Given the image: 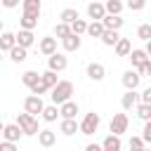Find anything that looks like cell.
<instances>
[{
    "mask_svg": "<svg viewBox=\"0 0 151 151\" xmlns=\"http://www.w3.org/2000/svg\"><path fill=\"white\" fill-rule=\"evenodd\" d=\"M71 94H73V83H71V80H59V83L50 90V99H52V104H57V106H61L64 101H68Z\"/></svg>",
    "mask_w": 151,
    "mask_h": 151,
    "instance_id": "1",
    "label": "cell"
},
{
    "mask_svg": "<svg viewBox=\"0 0 151 151\" xmlns=\"http://www.w3.org/2000/svg\"><path fill=\"white\" fill-rule=\"evenodd\" d=\"M17 123L21 125V130H24L26 137H33V134L40 132V127H38V118H35L33 113H28V111L19 113V116H17Z\"/></svg>",
    "mask_w": 151,
    "mask_h": 151,
    "instance_id": "2",
    "label": "cell"
},
{
    "mask_svg": "<svg viewBox=\"0 0 151 151\" xmlns=\"http://www.w3.org/2000/svg\"><path fill=\"white\" fill-rule=\"evenodd\" d=\"M99 123H101L99 113H94V111H92V113H85V118L80 120V132L90 137V134H94V132L99 130Z\"/></svg>",
    "mask_w": 151,
    "mask_h": 151,
    "instance_id": "3",
    "label": "cell"
},
{
    "mask_svg": "<svg viewBox=\"0 0 151 151\" xmlns=\"http://www.w3.org/2000/svg\"><path fill=\"white\" fill-rule=\"evenodd\" d=\"M24 111H28V113H33V116H42V111H45V101H42V97H38V94H28V97L24 99Z\"/></svg>",
    "mask_w": 151,
    "mask_h": 151,
    "instance_id": "4",
    "label": "cell"
},
{
    "mask_svg": "<svg viewBox=\"0 0 151 151\" xmlns=\"http://www.w3.org/2000/svg\"><path fill=\"white\" fill-rule=\"evenodd\" d=\"M127 125H130V120H127V113H116L113 118H111V123H109V130H111V134H123V132H127Z\"/></svg>",
    "mask_w": 151,
    "mask_h": 151,
    "instance_id": "5",
    "label": "cell"
},
{
    "mask_svg": "<svg viewBox=\"0 0 151 151\" xmlns=\"http://www.w3.org/2000/svg\"><path fill=\"white\" fill-rule=\"evenodd\" d=\"M106 14H109V12H106V5H104L101 0H90V5H87V17H90L92 21H101Z\"/></svg>",
    "mask_w": 151,
    "mask_h": 151,
    "instance_id": "6",
    "label": "cell"
},
{
    "mask_svg": "<svg viewBox=\"0 0 151 151\" xmlns=\"http://www.w3.org/2000/svg\"><path fill=\"white\" fill-rule=\"evenodd\" d=\"M66 66H68V59H66L64 52H54L52 57H47V68H50V71L61 73V71H66Z\"/></svg>",
    "mask_w": 151,
    "mask_h": 151,
    "instance_id": "7",
    "label": "cell"
},
{
    "mask_svg": "<svg viewBox=\"0 0 151 151\" xmlns=\"http://www.w3.org/2000/svg\"><path fill=\"white\" fill-rule=\"evenodd\" d=\"M21 137H26V134H24V130H21L19 123H9V125L2 127V139H7V142H19Z\"/></svg>",
    "mask_w": 151,
    "mask_h": 151,
    "instance_id": "8",
    "label": "cell"
},
{
    "mask_svg": "<svg viewBox=\"0 0 151 151\" xmlns=\"http://www.w3.org/2000/svg\"><path fill=\"white\" fill-rule=\"evenodd\" d=\"M139 83H142V73H139L137 68H130V71L123 73V85H125V90H137Z\"/></svg>",
    "mask_w": 151,
    "mask_h": 151,
    "instance_id": "9",
    "label": "cell"
},
{
    "mask_svg": "<svg viewBox=\"0 0 151 151\" xmlns=\"http://www.w3.org/2000/svg\"><path fill=\"white\" fill-rule=\"evenodd\" d=\"M139 101H142V94H137V90H125V94L120 97V106H123V111L134 109Z\"/></svg>",
    "mask_w": 151,
    "mask_h": 151,
    "instance_id": "10",
    "label": "cell"
},
{
    "mask_svg": "<svg viewBox=\"0 0 151 151\" xmlns=\"http://www.w3.org/2000/svg\"><path fill=\"white\" fill-rule=\"evenodd\" d=\"M87 78H90V80H94V83L104 80V78H106V66H104V64H99V61L87 64Z\"/></svg>",
    "mask_w": 151,
    "mask_h": 151,
    "instance_id": "11",
    "label": "cell"
},
{
    "mask_svg": "<svg viewBox=\"0 0 151 151\" xmlns=\"http://www.w3.org/2000/svg\"><path fill=\"white\" fill-rule=\"evenodd\" d=\"M38 50H40L45 57H52V54L57 52V35H45V38H40Z\"/></svg>",
    "mask_w": 151,
    "mask_h": 151,
    "instance_id": "12",
    "label": "cell"
},
{
    "mask_svg": "<svg viewBox=\"0 0 151 151\" xmlns=\"http://www.w3.org/2000/svg\"><path fill=\"white\" fill-rule=\"evenodd\" d=\"M38 144H40V146H45V149L54 146V144H57V132H54V130H50V127H42V130L38 132Z\"/></svg>",
    "mask_w": 151,
    "mask_h": 151,
    "instance_id": "13",
    "label": "cell"
},
{
    "mask_svg": "<svg viewBox=\"0 0 151 151\" xmlns=\"http://www.w3.org/2000/svg\"><path fill=\"white\" fill-rule=\"evenodd\" d=\"M80 45H83V38H80V35H76V33H71V35H66V38L61 40L64 52H78V50H80Z\"/></svg>",
    "mask_w": 151,
    "mask_h": 151,
    "instance_id": "14",
    "label": "cell"
},
{
    "mask_svg": "<svg viewBox=\"0 0 151 151\" xmlns=\"http://www.w3.org/2000/svg\"><path fill=\"white\" fill-rule=\"evenodd\" d=\"M59 132L71 137L76 132H80V123H76V118H61V125H59Z\"/></svg>",
    "mask_w": 151,
    "mask_h": 151,
    "instance_id": "15",
    "label": "cell"
},
{
    "mask_svg": "<svg viewBox=\"0 0 151 151\" xmlns=\"http://www.w3.org/2000/svg\"><path fill=\"white\" fill-rule=\"evenodd\" d=\"M19 42H17V33H12V31H5L2 33V38H0V50L2 52H9L12 47H17Z\"/></svg>",
    "mask_w": 151,
    "mask_h": 151,
    "instance_id": "16",
    "label": "cell"
},
{
    "mask_svg": "<svg viewBox=\"0 0 151 151\" xmlns=\"http://www.w3.org/2000/svg\"><path fill=\"white\" fill-rule=\"evenodd\" d=\"M127 59H130L132 68H139V66H142L146 59H151V57L146 54V50H139V47H137V50H132V52H130V57H127Z\"/></svg>",
    "mask_w": 151,
    "mask_h": 151,
    "instance_id": "17",
    "label": "cell"
},
{
    "mask_svg": "<svg viewBox=\"0 0 151 151\" xmlns=\"http://www.w3.org/2000/svg\"><path fill=\"white\" fill-rule=\"evenodd\" d=\"M101 21H104V26L111 28V31H120L123 24H125V19H120V14H106Z\"/></svg>",
    "mask_w": 151,
    "mask_h": 151,
    "instance_id": "18",
    "label": "cell"
},
{
    "mask_svg": "<svg viewBox=\"0 0 151 151\" xmlns=\"http://www.w3.org/2000/svg\"><path fill=\"white\" fill-rule=\"evenodd\" d=\"M17 42L21 45V47H31V45H35V35H33V31H26V28H21L19 33H17Z\"/></svg>",
    "mask_w": 151,
    "mask_h": 151,
    "instance_id": "19",
    "label": "cell"
},
{
    "mask_svg": "<svg viewBox=\"0 0 151 151\" xmlns=\"http://www.w3.org/2000/svg\"><path fill=\"white\" fill-rule=\"evenodd\" d=\"M59 111H61V118H76L78 116V104L73 101V99H68V101H64L61 106H59Z\"/></svg>",
    "mask_w": 151,
    "mask_h": 151,
    "instance_id": "20",
    "label": "cell"
},
{
    "mask_svg": "<svg viewBox=\"0 0 151 151\" xmlns=\"http://www.w3.org/2000/svg\"><path fill=\"white\" fill-rule=\"evenodd\" d=\"M104 151H123V144H120V137L118 134H109L104 142H101Z\"/></svg>",
    "mask_w": 151,
    "mask_h": 151,
    "instance_id": "21",
    "label": "cell"
},
{
    "mask_svg": "<svg viewBox=\"0 0 151 151\" xmlns=\"http://www.w3.org/2000/svg\"><path fill=\"white\" fill-rule=\"evenodd\" d=\"M7 54H9V59H12L14 64H21V61H26V57H28V50H26V47H21V45H17V47H12Z\"/></svg>",
    "mask_w": 151,
    "mask_h": 151,
    "instance_id": "22",
    "label": "cell"
},
{
    "mask_svg": "<svg viewBox=\"0 0 151 151\" xmlns=\"http://www.w3.org/2000/svg\"><path fill=\"white\" fill-rule=\"evenodd\" d=\"M40 80H42V73H38V71H26V73L21 76V83H24L28 90H31L33 85H38Z\"/></svg>",
    "mask_w": 151,
    "mask_h": 151,
    "instance_id": "23",
    "label": "cell"
},
{
    "mask_svg": "<svg viewBox=\"0 0 151 151\" xmlns=\"http://www.w3.org/2000/svg\"><path fill=\"white\" fill-rule=\"evenodd\" d=\"M118 40H120V33H118V31H111V28H106L104 35H101V42H104L106 47H116Z\"/></svg>",
    "mask_w": 151,
    "mask_h": 151,
    "instance_id": "24",
    "label": "cell"
},
{
    "mask_svg": "<svg viewBox=\"0 0 151 151\" xmlns=\"http://www.w3.org/2000/svg\"><path fill=\"white\" fill-rule=\"evenodd\" d=\"M113 50H116L118 57H130V52H132V42H130V38H120L118 45H116Z\"/></svg>",
    "mask_w": 151,
    "mask_h": 151,
    "instance_id": "25",
    "label": "cell"
},
{
    "mask_svg": "<svg viewBox=\"0 0 151 151\" xmlns=\"http://www.w3.org/2000/svg\"><path fill=\"white\" fill-rule=\"evenodd\" d=\"M59 116H61V111H59L57 104H50V106H45V111H42V120H45V123H54Z\"/></svg>",
    "mask_w": 151,
    "mask_h": 151,
    "instance_id": "26",
    "label": "cell"
},
{
    "mask_svg": "<svg viewBox=\"0 0 151 151\" xmlns=\"http://www.w3.org/2000/svg\"><path fill=\"white\" fill-rule=\"evenodd\" d=\"M21 9H24L26 14H35V17H40L42 5H40V0H24V2H21Z\"/></svg>",
    "mask_w": 151,
    "mask_h": 151,
    "instance_id": "27",
    "label": "cell"
},
{
    "mask_svg": "<svg viewBox=\"0 0 151 151\" xmlns=\"http://www.w3.org/2000/svg\"><path fill=\"white\" fill-rule=\"evenodd\" d=\"M19 26H21V28H26V31H33V28L38 26V17H35V14H26V12H24V14H21V19H19Z\"/></svg>",
    "mask_w": 151,
    "mask_h": 151,
    "instance_id": "28",
    "label": "cell"
},
{
    "mask_svg": "<svg viewBox=\"0 0 151 151\" xmlns=\"http://www.w3.org/2000/svg\"><path fill=\"white\" fill-rule=\"evenodd\" d=\"M104 31H106V26H104V21H92V24L87 26V35H90V38H99V40H101V35H104Z\"/></svg>",
    "mask_w": 151,
    "mask_h": 151,
    "instance_id": "29",
    "label": "cell"
},
{
    "mask_svg": "<svg viewBox=\"0 0 151 151\" xmlns=\"http://www.w3.org/2000/svg\"><path fill=\"white\" fill-rule=\"evenodd\" d=\"M59 19H61L64 24H73V21H78V19H80V14H78V9H73V7H66V9H61Z\"/></svg>",
    "mask_w": 151,
    "mask_h": 151,
    "instance_id": "30",
    "label": "cell"
},
{
    "mask_svg": "<svg viewBox=\"0 0 151 151\" xmlns=\"http://www.w3.org/2000/svg\"><path fill=\"white\" fill-rule=\"evenodd\" d=\"M134 111H137V118L139 120H151V104H144V101H139L137 106H134Z\"/></svg>",
    "mask_w": 151,
    "mask_h": 151,
    "instance_id": "31",
    "label": "cell"
},
{
    "mask_svg": "<svg viewBox=\"0 0 151 151\" xmlns=\"http://www.w3.org/2000/svg\"><path fill=\"white\" fill-rule=\"evenodd\" d=\"M73 33V28H71V24H64V21H59L57 26H54V35L59 38V40H64L66 35H71Z\"/></svg>",
    "mask_w": 151,
    "mask_h": 151,
    "instance_id": "32",
    "label": "cell"
},
{
    "mask_svg": "<svg viewBox=\"0 0 151 151\" xmlns=\"http://www.w3.org/2000/svg\"><path fill=\"white\" fill-rule=\"evenodd\" d=\"M104 5H106V12H109V14H120V12L125 9V2H123V0H106Z\"/></svg>",
    "mask_w": 151,
    "mask_h": 151,
    "instance_id": "33",
    "label": "cell"
},
{
    "mask_svg": "<svg viewBox=\"0 0 151 151\" xmlns=\"http://www.w3.org/2000/svg\"><path fill=\"white\" fill-rule=\"evenodd\" d=\"M137 38L144 40V42H149L151 40V24H139L137 26Z\"/></svg>",
    "mask_w": 151,
    "mask_h": 151,
    "instance_id": "34",
    "label": "cell"
},
{
    "mask_svg": "<svg viewBox=\"0 0 151 151\" xmlns=\"http://www.w3.org/2000/svg\"><path fill=\"white\" fill-rule=\"evenodd\" d=\"M42 83H45V85H47V87L52 90V87H54V85L59 83V78H57V71H50V68H47V71L42 73Z\"/></svg>",
    "mask_w": 151,
    "mask_h": 151,
    "instance_id": "35",
    "label": "cell"
},
{
    "mask_svg": "<svg viewBox=\"0 0 151 151\" xmlns=\"http://www.w3.org/2000/svg\"><path fill=\"white\" fill-rule=\"evenodd\" d=\"M87 26H90V24H87L85 19H78V21H73V24H71V28H73V33H76V35H85V33H87Z\"/></svg>",
    "mask_w": 151,
    "mask_h": 151,
    "instance_id": "36",
    "label": "cell"
},
{
    "mask_svg": "<svg viewBox=\"0 0 151 151\" xmlns=\"http://www.w3.org/2000/svg\"><path fill=\"white\" fill-rule=\"evenodd\" d=\"M130 151H144L146 149V142H144V137H130Z\"/></svg>",
    "mask_w": 151,
    "mask_h": 151,
    "instance_id": "37",
    "label": "cell"
},
{
    "mask_svg": "<svg viewBox=\"0 0 151 151\" xmlns=\"http://www.w3.org/2000/svg\"><path fill=\"white\" fill-rule=\"evenodd\" d=\"M45 92H50V87H47V85H45L42 80H40L38 85H33V87H31V94H38V97H42Z\"/></svg>",
    "mask_w": 151,
    "mask_h": 151,
    "instance_id": "38",
    "label": "cell"
},
{
    "mask_svg": "<svg viewBox=\"0 0 151 151\" xmlns=\"http://www.w3.org/2000/svg\"><path fill=\"white\" fill-rule=\"evenodd\" d=\"M127 7H130L132 12H142V9L146 7V0H127Z\"/></svg>",
    "mask_w": 151,
    "mask_h": 151,
    "instance_id": "39",
    "label": "cell"
},
{
    "mask_svg": "<svg viewBox=\"0 0 151 151\" xmlns=\"http://www.w3.org/2000/svg\"><path fill=\"white\" fill-rule=\"evenodd\" d=\"M142 137H144V142H146V144H151V120H146V123H144Z\"/></svg>",
    "mask_w": 151,
    "mask_h": 151,
    "instance_id": "40",
    "label": "cell"
},
{
    "mask_svg": "<svg viewBox=\"0 0 151 151\" xmlns=\"http://www.w3.org/2000/svg\"><path fill=\"white\" fill-rule=\"evenodd\" d=\"M137 71L142 73V78H144V76H151V59H146V61H144V64H142Z\"/></svg>",
    "mask_w": 151,
    "mask_h": 151,
    "instance_id": "41",
    "label": "cell"
},
{
    "mask_svg": "<svg viewBox=\"0 0 151 151\" xmlns=\"http://www.w3.org/2000/svg\"><path fill=\"white\" fill-rule=\"evenodd\" d=\"M0 151H19V149H17V142H7V139H2Z\"/></svg>",
    "mask_w": 151,
    "mask_h": 151,
    "instance_id": "42",
    "label": "cell"
},
{
    "mask_svg": "<svg viewBox=\"0 0 151 151\" xmlns=\"http://www.w3.org/2000/svg\"><path fill=\"white\" fill-rule=\"evenodd\" d=\"M142 101H144V104H151V85L142 92Z\"/></svg>",
    "mask_w": 151,
    "mask_h": 151,
    "instance_id": "43",
    "label": "cell"
},
{
    "mask_svg": "<svg viewBox=\"0 0 151 151\" xmlns=\"http://www.w3.org/2000/svg\"><path fill=\"white\" fill-rule=\"evenodd\" d=\"M19 2H24V0H2V5H5L7 9H14V7L19 5Z\"/></svg>",
    "mask_w": 151,
    "mask_h": 151,
    "instance_id": "44",
    "label": "cell"
},
{
    "mask_svg": "<svg viewBox=\"0 0 151 151\" xmlns=\"http://www.w3.org/2000/svg\"><path fill=\"white\" fill-rule=\"evenodd\" d=\"M85 151H104V146H101V144H87Z\"/></svg>",
    "mask_w": 151,
    "mask_h": 151,
    "instance_id": "45",
    "label": "cell"
},
{
    "mask_svg": "<svg viewBox=\"0 0 151 151\" xmlns=\"http://www.w3.org/2000/svg\"><path fill=\"white\" fill-rule=\"evenodd\" d=\"M144 50H146V54H149V57H151V40H149V42H146V47H144Z\"/></svg>",
    "mask_w": 151,
    "mask_h": 151,
    "instance_id": "46",
    "label": "cell"
},
{
    "mask_svg": "<svg viewBox=\"0 0 151 151\" xmlns=\"http://www.w3.org/2000/svg\"><path fill=\"white\" fill-rule=\"evenodd\" d=\"M144 151H151V149H144Z\"/></svg>",
    "mask_w": 151,
    "mask_h": 151,
    "instance_id": "47",
    "label": "cell"
}]
</instances>
